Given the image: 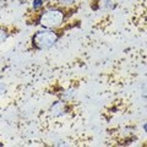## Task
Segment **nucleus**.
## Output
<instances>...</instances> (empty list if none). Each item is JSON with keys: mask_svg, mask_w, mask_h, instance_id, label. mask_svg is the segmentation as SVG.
<instances>
[{"mask_svg": "<svg viewBox=\"0 0 147 147\" xmlns=\"http://www.w3.org/2000/svg\"><path fill=\"white\" fill-rule=\"evenodd\" d=\"M64 18H65L64 11H61L60 9H57V7H50L40 13L39 25L43 28H48V30L57 28V27H59L64 22Z\"/></svg>", "mask_w": 147, "mask_h": 147, "instance_id": "f257e3e1", "label": "nucleus"}, {"mask_svg": "<svg viewBox=\"0 0 147 147\" xmlns=\"http://www.w3.org/2000/svg\"><path fill=\"white\" fill-rule=\"evenodd\" d=\"M59 36L57 32H54L52 30L43 28L38 32H36V34L33 36V45L38 49H49L58 42Z\"/></svg>", "mask_w": 147, "mask_h": 147, "instance_id": "f03ea898", "label": "nucleus"}, {"mask_svg": "<svg viewBox=\"0 0 147 147\" xmlns=\"http://www.w3.org/2000/svg\"><path fill=\"white\" fill-rule=\"evenodd\" d=\"M97 5L100 10H112L117 5V0H98Z\"/></svg>", "mask_w": 147, "mask_h": 147, "instance_id": "7ed1b4c3", "label": "nucleus"}, {"mask_svg": "<svg viewBox=\"0 0 147 147\" xmlns=\"http://www.w3.org/2000/svg\"><path fill=\"white\" fill-rule=\"evenodd\" d=\"M52 113L54 114L55 117H59V115H64L65 114V104L63 102H58L55 103L53 107H52Z\"/></svg>", "mask_w": 147, "mask_h": 147, "instance_id": "20e7f679", "label": "nucleus"}, {"mask_svg": "<svg viewBox=\"0 0 147 147\" xmlns=\"http://www.w3.org/2000/svg\"><path fill=\"white\" fill-rule=\"evenodd\" d=\"M43 5H44V0H33V1H32V7H33V10H39Z\"/></svg>", "mask_w": 147, "mask_h": 147, "instance_id": "39448f33", "label": "nucleus"}, {"mask_svg": "<svg viewBox=\"0 0 147 147\" xmlns=\"http://www.w3.org/2000/svg\"><path fill=\"white\" fill-rule=\"evenodd\" d=\"M75 3V0H58V4L61 6H67V5H72Z\"/></svg>", "mask_w": 147, "mask_h": 147, "instance_id": "423d86ee", "label": "nucleus"}, {"mask_svg": "<svg viewBox=\"0 0 147 147\" xmlns=\"http://www.w3.org/2000/svg\"><path fill=\"white\" fill-rule=\"evenodd\" d=\"M7 38V33L6 31H4L3 28H0V42H4Z\"/></svg>", "mask_w": 147, "mask_h": 147, "instance_id": "0eeeda50", "label": "nucleus"}, {"mask_svg": "<svg viewBox=\"0 0 147 147\" xmlns=\"http://www.w3.org/2000/svg\"><path fill=\"white\" fill-rule=\"evenodd\" d=\"M6 92V86L4 84H0V96H4Z\"/></svg>", "mask_w": 147, "mask_h": 147, "instance_id": "6e6552de", "label": "nucleus"}, {"mask_svg": "<svg viewBox=\"0 0 147 147\" xmlns=\"http://www.w3.org/2000/svg\"><path fill=\"white\" fill-rule=\"evenodd\" d=\"M142 129H144V131L147 134V123H145V124H142Z\"/></svg>", "mask_w": 147, "mask_h": 147, "instance_id": "1a4fd4ad", "label": "nucleus"}, {"mask_svg": "<svg viewBox=\"0 0 147 147\" xmlns=\"http://www.w3.org/2000/svg\"><path fill=\"white\" fill-rule=\"evenodd\" d=\"M142 96H144V98H146V99H147V90L144 92V94H142Z\"/></svg>", "mask_w": 147, "mask_h": 147, "instance_id": "9d476101", "label": "nucleus"}]
</instances>
